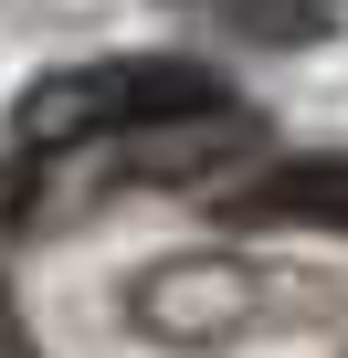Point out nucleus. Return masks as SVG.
<instances>
[{
  "instance_id": "nucleus-1",
  "label": "nucleus",
  "mask_w": 348,
  "mask_h": 358,
  "mask_svg": "<svg viewBox=\"0 0 348 358\" xmlns=\"http://www.w3.org/2000/svg\"><path fill=\"white\" fill-rule=\"evenodd\" d=\"M211 106H232V85L211 64H180V53H74V64L22 85L11 148L22 158H74V148H116V137L180 127V116H211Z\"/></svg>"
},
{
  "instance_id": "nucleus-2",
  "label": "nucleus",
  "mask_w": 348,
  "mask_h": 358,
  "mask_svg": "<svg viewBox=\"0 0 348 358\" xmlns=\"http://www.w3.org/2000/svg\"><path fill=\"white\" fill-rule=\"evenodd\" d=\"M316 306H327V285L295 274V264H264V253H169V264H148L127 285V337L180 348V358H211V348L306 327Z\"/></svg>"
},
{
  "instance_id": "nucleus-3",
  "label": "nucleus",
  "mask_w": 348,
  "mask_h": 358,
  "mask_svg": "<svg viewBox=\"0 0 348 358\" xmlns=\"http://www.w3.org/2000/svg\"><path fill=\"white\" fill-rule=\"evenodd\" d=\"M253 137H264V116H243V106H211V116H180V127L116 137V148H106V179H116V190H201L211 169L253 158Z\"/></svg>"
},
{
  "instance_id": "nucleus-4",
  "label": "nucleus",
  "mask_w": 348,
  "mask_h": 358,
  "mask_svg": "<svg viewBox=\"0 0 348 358\" xmlns=\"http://www.w3.org/2000/svg\"><path fill=\"white\" fill-rule=\"evenodd\" d=\"M222 222H285V232H348V148H306L253 169L222 201Z\"/></svg>"
},
{
  "instance_id": "nucleus-5",
  "label": "nucleus",
  "mask_w": 348,
  "mask_h": 358,
  "mask_svg": "<svg viewBox=\"0 0 348 358\" xmlns=\"http://www.w3.org/2000/svg\"><path fill=\"white\" fill-rule=\"evenodd\" d=\"M0 358H43L32 327H22V306H11V285H0Z\"/></svg>"
}]
</instances>
